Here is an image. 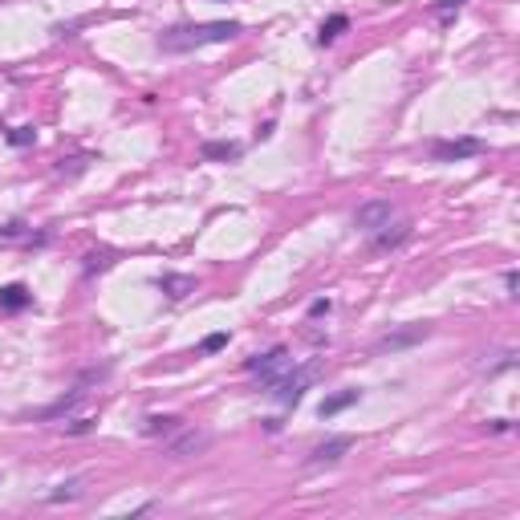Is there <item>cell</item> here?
<instances>
[{
	"label": "cell",
	"instance_id": "cell-1",
	"mask_svg": "<svg viewBox=\"0 0 520 520\" xmlns=\"http://www.w3.org/2000/svg\"><path fill=\"white\" fill-rule=\"evenodd\" d=\"M240 33V21H204V25H171L159 33L163 53H191L204 45H224Z\"/></svg>",
	"mask_w": 520,
	"mask_h": 520
},
{
	"label": "cell",
	"instance_id": "cell-2",
	"mask_svg": "<svg viewBox=\"0 0 520 520\" xmlns=\"http://www.w3.org/2000/svg\"><path fill=\"white\" fill-rule=\"evenodd\" d=\"M317 374H321V366L317 362H305V366H289L272 387H268V394H272V402H281V407H297L305 398V390L317 382Z\"/></svg>",
	"mask_w": 520,
	"mask_h": 520
},
{
	"label": "cell",
	"instance_id": "cell-3",
	"mask_svg": "<svg viewBox=\"0 0 520 520\" xmlns=\"http://www.w3.org/2000/svg\"><path fill=\"white\" fill-rule=\"evenodd\" d=\"M289 366H293L289 346H272V349H264V354H252V358L244 362V370H248V374H257L260 387H272V382H277Z\"/></svg>",
	"mask_w": 520,
	"mask_h": 520
},
{
	"label": "cell",
	"instance_id": "cell-4",
	"mask_svg": "<svg viewBox=\"0 0 520 520\" xmlns=\"http://www.w3.org/2000/svg\"><path fill=\"white\" fill-rule=\"evenodd\" d=\"M476 155H484V138H472V134H464V138H435L431 142L435 163H459V159H476Z\"/></svg>",
	"mask_w": 520,
	"mask_h": 520
},
{
	"label": "cell",
	"instance_id": "cell-5",
	"mask_svg": "<svg viewBox=\"0 0 520 520\" xmlns=\"http://www.w3.org/2000/svg\"><path fill=\"white\" fill-rule=\"evenodd\" d=\"M427 338H431V325L415 321V325H402V329L382 334V338L374 342V354H398V349H411V346H419V342H427Z\"/></svg>",
	"mask_w": 520,
	"mask_h": 520
},
{
	"label": "cell",
	"instance_id": "cell-6",
	"mask_svg": "<svg viewBox=\"0 0 520 520\" xmlns=\"http://www.w3.org/2000/svg\"><path fill=\"white\" fill-rule=\"evenodd\" d=\"M390 219H394V204L390 199H366L358 212H354V228L362 232V236H374V232H382Z\"/></svg>",
	"mask_w": 520,
	"mask_h": 520
},
{
	"label": "cell",
	"instance_id": "cell-7",
	"mask_svg": "<svg viewBox=\"0 0 520 520\" xmlns=\"http://www.w3.org/2000/svg\"><path fill=\"white\" fill-rule=\"evenodd\" d=\"M349 447H354V435H329L325 443H317V447L309 451V459H305V464H309V468H334Z\"/></svg>",
	"mask_w": 520,
	"mask_h": 520
},
{
	"label": "cell",
	"instance_id": "cell-8",
	"mask_svg": "<svg viewBox=\"0 0 520 520\" xmlns=\"http://www.w3.org/2000/svg\"><path fill=\"white\" fill-rule=\"evenodd\" d=\"M208 443H212V435H208V431H183L179 439L167 443V451H171L175 459H187V455H199Z\"/></svg>",
	"mask_w": 520,
	"mask_h": 520
},
{
	"label": "cell",
	"instance_id": "cell-9",
	"mask_svg": "<svg viewBox=\"0 0 520 520\" xmlns=\"http://www.w3.org/2000/svg\"><path fill=\"white\" fill-rule=\"evenodd\" d=\"M199 155H204L208 163H236V159L244 155V147H240V142H228V138H208V142L199 147Z\"/></svg>",
	"mask_w": 520,
	"mask_h": 520
},
{
	"label": "cell",
	"instance_id": "cell-10",
	"mask_svg": "<svg viewBox=\"0 0 520 520\" xmlns=\"http://www.w3.org/2000/svg\"><path fill=\"white\" fill-rule=\"evenodd\" d=\"M29 305H33L29 285L12 281V285H4V289H0V309H4V313H21V309H29Z\"/></svg>",
	"mask_w": 520,
	"mask_h": 520
},
{
	"label": "cell",
	"instance_id": "cell-11",
	"mask_svg": "<svg viewBox=\"0 0 520 520\" xmlns=\"http://www.w3.org/2000/svg\"><path fill=\"white\" fill-rule=\"evenodd\" d=\"M82 398H86V382H78V387L69 390V394H61V398H57L53 407H45V411H37L33 419H61V415H69V411H74V407H78Z\"/></svg>",
	"mask_w": 520,
	"mask_h": 520
},
{
	"label": "cell",
	"instance_id": "cell-12",
	"mask_svg": "<svg viewBox=\"0 0 520 520\" xmlns=\"http://www.w3.org/2000/svg\"><path fill=\"white\" fill-rule=\"evenodd\" d=\"M407 236H411V224H407V219H398V224L390 219V224L382 228V232H374V236H370V244L387 252V248H398V244H402Z\"/></svg>",
	"mask_w": 520,
	"mask_h": 520
},
{
	"label": "cell",
	"instance_id": "cell-13",
	"mask_svg": "<svg viewBox=\"0 0 520 520\" xmlns=\"http://www.w3.org/2000/svg\"><path fill=\"white\" fill-rule=\"evenodd\" d=\"M171 301H179V297H187V293H195V277H183V272H163L159 281H155Z\"/></svg>",
	"mask_w": 520,
	"mask_h": 520
},
{
	"label": "cell",
	"instance_id": "cell-14",
	"mask_svg": "<svg viewBox=\"0 0 520 520\" xmlns=\"http://www.w3.org/2000/svg\"><path fill=\"white\" fill-rule=\"evenodd\" d=\"M358 398H362V390H338V394H329V398L317 407V415H321V419H334V415H342L346 407H354Z\"/></svg>",
	"mask_w": 520,
	"mask_h": 520
},
{
	"label": "cell",
	"instance_id": "cell-15",
	"mask_svg": "<svg viewBox=\"0 0 520 520\" xmlns=\"http://www.w3.org/2000/svg\"><path fill=\"white\" fill-rule=\"evenodd\" d=\"M349 29V17L346 12H334V17H325L321 21V29H317V45H334L342 33Z\"/></svg>",
	"mask_w": 520,
	"mask_h": 520
},
{
	"label": "cell",
	"instance_id": "cell-16",
	"mask_svg": "<svg viewBox=\"0 0 520 520\" xmlns=\"http://www.w3.org/2000/svg\"><path fill=\"white\" fill-rule=\"evenodd\" d=\"M175 431H183L179 415H147V423H142V435H175Z\"/></svg>",
	"mask_w": 520,
	"mask_h": 520
},
{
	"label": "cell",
	"instance_id": "cell-17",
	"mask_svg": "<svg viewBox=\"0 0 520 520\" xmlns=\"http://www.w3.org/2000/svg\"><path fill=\"white\" fill-rule=\"evenodd\" d=\"M464 4H468V0H431V12L443 21V25H451V17H455Z\"/></svg>",
	"mask_w": 520,
	"mask_h": 520
},
{
	"label": "cell",
	"instance_id": "cell-18",
	"mask_svg": "<svg viewBox=\"0 0 520 520\" xmlns=\"http://www.w3.org/2000/svg\"><path fill=\"white\" fill-rule=\"evenodd\" d=\"M78 496H82V479L57 484V492H49V500H53V504H61V500H78Z\"/></svg>",
	"mask_w": 520,
	"mask_h": 520
},
{
	"label": "cell",
	"instance_id": "cell-19",
	"mask_svg": "<svg viewBox=\"0 0 520 520\" xmlns=\"http://www.w3.org/2000/svg\"><path fill=\"white\" fill-rule=\"evenodd\" d=\"M8 142H12V147H33V142H37V130L33 127H12L8 130Z\"/></svg>",
	"mask_w": 520,
	"mask_h": 520
},
{
	"label": "cell",
	"instance_id": "cell-20",
	"mask_svg": "<svg viewBox=\"0 0 520 520\" xmlns=\"http://www.w3.org/2000/svg\"><path fill=\"white\" fill-rule=\"evenodd\" d=\"M224 346H228V334H208V338L199 342V354H219Z\"/></svg>",
	"mask_w": 520,
	"mask_h": 520
},
{
	"label": "cell",
	"instance_id": "cell-21",
	"mask_svg": "<svg viewBox=\"0 0 520 520\" xmlns=\"http://www.w3.org/2000/svg\"><path fill=\"white\" fill-rule=\"evenodd\" d=\"M102 268H110V252H89L86 257V272H102Z\"/></svg>",
	"mask_w": 520,
	"mask_h": 520
},
{
	"label": "cell",
	"instance_id": "cell-22",
	"mask_svg": "<svg viewBox=\"0 0 520 520\" xmlns=\"http://www.w3.org/2000/svg\"><path fill=\"white\" fill-rule=\"evenodd\" d=\"M94 423H98V419H78V423H69V427H65V435H89V431H94Z\"/></svg>",
	"mask_w": 520,
	"mask_h": 520
},
{
	"label": "cell",
	"instance_id": "cell-23",
	"mask_svg": "<svg viewBox=\"0 0 520 520\" xmlns=\"http://www.w3.org/2000/svg\"><path fill=\"white\" fill-rule=\"evenodd\" d=\"M21 232H25V224H21V219H8V224L0 228V236H4V240H17Z\"/></svg>",
	"mask_w": 520,
	"mask_h": 520
},
{
	"label": "cell",
	"instance_id": "cell-24",
	"mask_svg": "<svg viewBox=\"0 0 520 520\" xmlns=\"http://www.w3.org/2000/svg\"><path fill=\"white\" fill-rule=\"evenodd\" d=\"M329 309H334V301H329V297H317V301L309 305V317H321V313H329Z\"/></svg>",
	"mask_w": 520,
	"mask_h": 520
},
{
	"label": "cell",
	"instance_id": "cell-25",
	"mask_svg": "<svg viewBox=\"0 0 520 520\" xmlns=\"http://www.w3.org/2000/svg\"><path fill=\"white\" fill-rule=\"evenodd\" d=\"M517 285H520V277H517V272H508V277H504V289H508V297H517Z\"/></svg>",
	"mask_w": 520,
	"mask_h": 520
}]
</instances>
